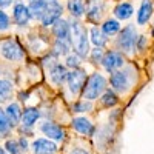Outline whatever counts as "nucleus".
Returning <instances> with one entry per match:
<instances>
[{
  "label": "nucleus",
  "mask_w": 154,
  "mask_h": 154,
  "mask_svg": "<svg viewBox=\"0 0 154 154\" xmlns=\"http://www.w3.org/2000/svg\"><path fill=\"white\" fill-rule=\"evenodd\" d=\"M0 154H9L6 149H3V148H0Z\"/></svg>",
  "instance_id": "obj_37"
},
{
  "label": "nucleus",
  "mask_w": 154,
  "mask_h": 154,
  "mask_svg": "<svg viewBox=\"0 0 154 154\" xmlns=\"http://www.w3.org/2000/svg\"><path fill=\"white\" fill-rule=\"evenodd\" d=\"M152 35H154V26H152Z\"/></svg>",
  "instance_id": "obj_38"
},
{
  "label": "nucleus",
  "mask_w": 154,
  "mask_h": 154,
  "mask_svg": "<svg viewBox=\"0 0 154 154\" xmlns=\"http://www.w3.org/2000/svg\"><path fill=\"white\" fill-rule=\"evenodd\" d=\"M133 12H134L133 5L128 3V2H122V3H119L117 6L114 8V16L117 17V19H120V20L130 19L133 16Z\"/></svg>",
  "instance_id": "obj_19"
},
{
  "label": "nucleus",
  "mask_w": 154,
  "mask_h": 154,
  "mask_svg": "<svg viewBox=\"0 0 154 154\" xmlns=\"http://www.w3.org/2000/svg\"><path fill=\"white\" fill-rule=\"evenodd\" d=\"M46 8H48V0H31V3H29L31 16L34 19H37V20L43 19Z\"/></svg>",
  "instance_id": "obj_16"
},
{
  "label": "nucleus",
  "mask_w": 154,
  "mask_h": 154,
  "mask_svg": "<svg viewBox=\"0 0 154 154\" xmlns=\"http://www.w3.org/2000/svg\"><path fill=\"white\" fill-rule=\"evenodd\" d=\"M117 96H116V93L114 91H111V89H106V91L103 93V96H102V99H100V102H102V105L103 106H114L116 103H117Z\"/></svg>",
  "instance_id": "obj_25"
},
{
  "label": "nucleus",
  "mask_w": 154,
  "mask_h": 154,
  "mask_svg": "<svg viewBox=\"0 0 154 154\" xmlns=\"http://www.w3.org/2000/svg\"><path fill=\"white\" fill-rule=\"evenodd\" d=\"M68 9L72 17H82L85 12V0H68Z\"/></svg>",
  "instance_id": "obj_22"
},
{
  "label": "nucleus",
  "mask_w": 154,
  "mask_h": 154,
  "mask_svg": "<svg viewBox=\"0 0 154 154\" xmlns=\"http://www.w3.org/2000/svg\"><path fill=\"white\" fill-rule=\"evenodd\" d=\"M9 128H11V123L6 117V112L3 109H0V134H8Z\"/></svg>",
  "instance_id": "obj_27"
},
{
  "label": "nucleus",
  "mask_w": 154,
  "mask_h": 154,
  "mask_svg": "<svg viewBox=\"0 0 154 154\" xmlns=\"http://www.w3.org/2000/svg\"><path fill=\"white\" fill-rule=\"evenodd\" d=\"M49 77L56 85H62L63 80L68 79V72H66V68L60 65V63H56V65L49 69Z\"/></svg>",
  "instance_id": "obj_17"
},
{
  "label": "nucleus",
  "mask_w": 154,
  "mask_h": 154,
  "mask_svg": "<svg viewBox=\"0 0 154 154\" xmlns=\"http://www.w3.org/2000/svg\"><path fill=\"white\" fill-rule=\"evenodd\" d=\"M72 128L77 131V133H80V134H86V136H91L94 133V125L89 122L86 117H75L72 119L71 122Z\"/></svg>",
  "instance_id": "obj_14"
},
{
  "label": "nucleus",
  "mask_w": 154,
  "mask_h": 154,
  "mask_svg": "<svg viewBox=\"0 0 154 154\" xmlns=\"http://www.w3.org/2000/svg\"><path fill=\"white\" fill-rule=\"evenodd\" d=\"M40 117V112H38L35 108H26L22 114V123H23V128H31L37 119Z\"/></svg>",
  "instance_id": "obj_20"
},
{
  "label": "nucleus",
  "mask_w": 154,
  "mask_h": 154,
  "mask_svg": "<svg viewBox=\"0 0 154 154\" xmlns=\"http://www.w3.org/2000/svg\"><path fill=\"white\" fill-rule=\"evenodd\" d=\"M145 45H146V37H143V35H139V38H137V43H136V48H137V49H143V48H145Z\"/></svg>",
  "instance_id": "obj_33"
},
{
  "label": "nucleus",
  "mask_w": 154,
  "mask_h": 154,
  "mask_svg": "<svg viewBox=\"0 0 154 154\" xmlns=\"http://www.w3.org/2000/svg\"><path fill=\"white\" fill-rule=\"evenodd\" d=\"M71 31H72L71 43H72L75 56L86 57L89 54V42H88V37H86V29L79 22H74V23H71Z\"/></svg>",
  "instance_id": "obj_1"
},
{
  "label": "nucleus",
  "mask_w": 154,
  "mask_h": 154,
  "mask_svg": "<svg viewBox=\"0 0 154 154\" xmlns=\"http://www.w3.org/2000/svg\"><path fill=\"white\" fill-rule=\"evenodd\" d=\"M102 31H103L106 35H114V34H117L120 31V23L116 19H109L102 25Z\"/></svg>",
  "instance_id": "obj_24"
},
{
  "label": "nucleus",
  "mask_w": 154,
  "mask_h": 154,
  "mask_svg": "<svg viewBox=\"0 0 154 154\" xmlns=\"http://www.w3.org/2000/svg\"><path fill=\"white\" fill-rule=\"evenodd\" d=\"M109 82H111V86L119 93H123L126 91L131 85V79H130V74L125 72V71H114L111 72V77H109Z\"/></svg>",
  "instance_id": "obj_7"
},
{
  "label": "nucleus",
  "mask_w": 154,
  "mask_h": 154,
  "mask_svg": "<svg viewBox=\"0 0 154 154\" xmlns=\"http://www.w3.org/2000/svg\"><path fill=\"white\" fill-rule=\"evenodd\" d=\"M89 34H91V42L97 46V48H103L108 42V37L106 34L102 31V28H97V26H93L91 31H89Z\"/></svg>",
  "instance_id": "obj_21"
},
{
  "label": "nucleus",
  "mask_w": 154,
  "mask_h": 154,
  "mask_svg": "<svg viewBox=\"0 0 154 154\" xmlns=\"http://www.w3.org/2000/svg\"><path fill=\"white\" fill-rule=\"evenodd\" d=\"M53 32L54 35L57 37V40H62V42H68L71 43V35H72V31H71V25L66 22V20H57L53 26Z\"/></svg>",
  "instance_id": "obj_10"
},
{
  "label": "nucleus",
  "mask_w": 154,
  "mask_h": 154,
  "mask_svg": "<svg viewBox=\"0 0 154 154\" xmlns=\"http://www.w3.org/2000/svg\"><path fill=\"white\" fill-rule=\"evenodd\" d=\"M69 53V43L68 42H62V40H57L54 43V54L56 56H66Z\"/></svg>",
  "instance_id": "obj_26"
},
{
  "label": "nucleus",
  "mask_w": 154,
  "mask_h": 154,
  "mask_svg": "<svg viewBox=\"0 0 154 154\" xmlns=\"http://www.w3.org/2000/svg\"><path fill=\"white\" fill-rule=\"evenodd\" d=\"M79 65H80L79 56H68V57H66V66L77 69V68H79Z\"/></svg>",
  "instance_id": "obj_31"
},
{
  "label": "nucleus",
  "mask_w": 154,
  "mask_h": 154,
  "mask_svg": "<svg viewBox=\"0 0 154 154\" xmlns=\"http://www.w3.org/2000/svg\"><path fill=\"white\" fill-rule=\"evenodd\" d=\"M105 88H106V80H105V77L96 72L93 74L91 77L88 79L85 88H83V97L88 100V102H91V100H96L102 93L105 91Z\"/></svg>",
  "instance_id": "obj_2"
},
{
  "label": "nucleus",
  "mask_w": 154,
  "mask_h": 154,
  "mask_svg": "<svg viewBox=\"0 0 154 154\" xmlns=\"http://www.w3.org/2000/svg\"><path fill=\"white\" fill-rule=\"evenodd\" d=\"M123 63H125L123 56L117 53V51H108L103 56V59H102V65L108 72H114L117 68L123 66Z\"/></svg>",
  "instance_id": "obj_8"
},
{
  "label": "nucleus",
  "mask_w": 154,
  "mask_h": 154,
  "mask_svg": "<svg viewBox=\"0 0 154 154\" xmlns=\"http://www.w3.org/2000/svg\"><path fill=\"white\" fill-rule=\"evenodd\" d=\"M68 154H89V152H86L83 148H72Z\"/></svg>",
  "instance_id": "obj_35"
},
{
  "label": "nucleus",
  "mask_w": 154,
  "mask_h": 154,
  "mask_svg": "<svg viewBox=\"0 0 154 154\" xmlns=\"http://www.w3.org/2000/svg\"><path fill=\"white\" fill-rule=\"evenodd\" d=\"M11 3H12V0H0V8H8L11 6Z\"/></svg>",
  "instance_id": "obj_36"
},
{
  "label": "nucleus",
  "mask_w": 154,
  "mask_h": 154,
  "mask_svg": "<svg viewBox=\"0 0 154 154\" xmlns=\"http://www.w3.org/2000/svg\"><path fill=\"white\" fill-rule=\"evenodd\" d=\"M12 91H14L12 83L5 79H0V102H6L8 99H11Z\"/></svg>",
  "instance_id": "obj_23"
},
{
  "label": "nucleus",
  "mask_w": 154,
  "mask_h": 154,
  "mask_svg": "<svg viewBox=\"0 0 154 154\" xmlns=\"http://www.w3.org/2000/svg\"><path fill=\"white\" fill-rule=\"evenodd\" d=\"M68 86L72 94H77L82 88H85V80H86V72L83 69H72L68 72Z\"/></svg>",
  "instance_id": "obj_6"
},
{
  "label": "nucleus",
  "mask_w": 154,
  "mask_h": 154,
  "mask_svg": "<svg viewBox=\"0 0 154 154\" xmlns=\"http://www.w3.org/2000/svg\"><path fill=\"white\" fill-rule=\"evenodd\" d=\"M102 59H103V53H102V48H96L93 49V53H91V60L94 63H97L99 60L102 62Z\"/></svg>",
  "instance_id": "obj_32"
},
{
  "label": "nucleus",
  "mask_w": 154,
  "mask_h": 154,
  "mask_svg": "<svg viewBox=\"0 0 154 154\" xmlns=\"http://www.w3.org/2000/svg\"><path fill=\"white\" fill-rule=\"evenodd\" d=\"M5 112H6V117H8L11 126H16V125L22 120V114H23V112H22L19 103H16V102H14V103H9V105L6 106Z\"/></svg>",
  "instance_id": "obj_18"
},
{
  "label": "nucleus",
  "mask_w": 154,
  "mask_h": 154,
  "mask_svg": "<svg viewBox=\"0 0 154 154\" xmlns=\"http://www.w3.org/2000/svg\"><path fill=\"white\" fill-rule=\"evenodd\" d=\"M0 53H2V56L6 60H11V62L22 60L23 56H25L22 46L16 40H5L2 43V46H0Z\"/></svg>",
  "instance_id": "obj_4"
},
{
  "label": "nucleus",
  "mask_w": 154,
  "mask_h": 154,
  "mask_svg": "<svg viewBox=\"0 0 154 154\" xmlns=\"http://www.w3.org/2000/svg\"><path fill=\"white\" fill-rule=\"evenodd\" d=\"M40 130L49 140H63L65 139V131H63V128L59 126L57 123L45 122V123H42Z\"/></svg>",
  "instance_id": "obj_11"
},
{
  "label": "nucleus",
  "mask_w": 154,
  "mask_h": 154,
  "mask_svg": "<svg viewBox=\"0 0 154 154\" xmlns=\"http://www.w3.org/2000/svg\"><path fill=\"white\" fill-rule=\"evenodd\" d=\"M34 154H56L57 152V145L51 142L49 139H37L32 143Z\"/></svg>",
  "instance_id": "obj_12"
},
{
  "label": "nucleus",
  "mask_w": 154,
  "mask_h": 154,
  "mask_svg": "<svg viewBox=\"0 0 154 154\" xmlns=\"http://www.w3.org/2000/svg\"><path fill=\"white\" fill-rule=\"evenodd\" d=\"M31 11H29V6H26L22 2H16L14 3V8H12V19L14 22L19 25V26H25L29 19H31Z\"/></svg>",
  "instance_id": "obj_9"
},
{
  "label": "nucleus",
  "mask_w": 154,
  "mask_h": 154,
  "mask_svg": "<svg viewBox=\"0 0 154 154\" xmlns=\"http://www.w3.org/2000/svg\"><path fill=\"white\" fill-rule=\"evenodd\" d=\"M93 108V105L89 103V102H77V103H74L72 105V109H74V112H85V111H89Z\"/></svg>",
  "instance_id": "obj_29"
},
{
  "label": "nucleus",
  "mask_w": 154,
  "mask_h": 154,
  "mask_svg": "<svg viewBox=\"0 0 154 154\" xmlns=\"http://www.w3.org/2000/svg\"><path fill=\"white\" fill-rule=\"evenodd\" d=\"M103 0H88L86 17L91 22H97L103 14Z\"/></svg>",
  "instance_id": "obj_13"
},
{
  "label": "nucleus",
  "mask_w": 154,
  "mask_h": 154,
  "mask_svg": "<svg viewBox=\"0 0 154 154\" xmlns=\"http://www.w3.org/2000/svg\"><path fill=\"white\" fill-rule=\"evenodd\" d=\"M152 14V3L151 0H142L140 8L137 11V25H145L151 19Z\"/></svg>",
  "instance_id": "obj_15"
},
{
  "label": "nucleus",
  "mask_w": 154,
  "mask_h": 154,
  "mask_svg": "<svg viewBox=\"0 0 154 154\" xmlns=\"http://www.w3.org/2000/svg\"><path fill=\"white\" fill-rule=\"evenodd\" d=\"M19 145H20V148H22L23 151L28 149V142H26V139H25V137H20V139H19Z\"/></svg>",
  "instance_id": "obj_34"
},
{
  "label": "nucleus",
  "mask_w": 154,
  "mask_h": 154,
  "mask_svg": "<svg viewBox=\"0 0 154 154\" xmlns=\"http://www.w3.org/2000/svg\"><path fill=\"white\" fill-rule=\"evenodd\" d=\"M9 23H11L9 16L6 14L5 11L0 9V31H6L9 28Z\"/></svg>",
  "instance_id": "obj_30"
},
{
  "label": "nucleus",
  "mask_w": 154,
  "mask_h": 154,
  "mask_svg": "<svg viewBox=\"0 0 154 154\" xmlns=\"http://www.w3.org/2000/svg\"><path fill=\"white\" fill-rule=\"evenodd\" d=\"M137 31H136V26L134 25H128L125 26L119 37H117V46L123 51V53H133V49L136 48V43H137Z\"/></svg>",
  "instance_id": "obj_3"
},
{
  "label": "nucleus",
  "mask_w": 154,
  "mask_h": 154,
  "mask_svg": "<svg viewBox=\"0 0 154 154\" xmlns=\"http://www.w3.org/2000/svg\"><path fill=\"white\" fill-rule=\"evenodd\" d=\"M5 148L9 154H22V148L19 145V140H6V143H5Z\"/></svg>",
  "instance_id": "obj_28"
},
{
  "label": "nucleus",
  "mask_w": 154,
  "mask_h": 154,
  "mask_svg": "<svg viewBox=\"0 0 154 154\" xmlns=\"http://www.w3.org/2000/svg\"><path fill=\"white\" fill-rule=\"evenodd\" d=\"M62 5L57 2V0H48V8L45 11V16L40 20L43 26H49V25H54L57 20H60L62 16Z\"/></svg>",
  "instance_id": "obj_5"
}]
</instances>
